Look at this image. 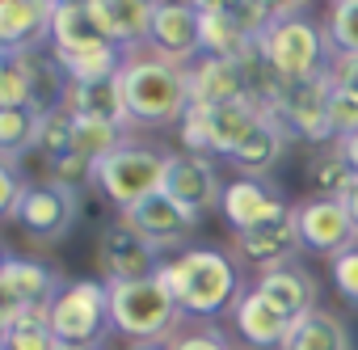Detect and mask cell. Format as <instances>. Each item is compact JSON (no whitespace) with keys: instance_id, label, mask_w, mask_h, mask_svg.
Segmentation results:
<instances>
[{"instance_id":"obj_1","label":"cell","mask_w":358,"mask_h":350,"mask_svg":"<svg viewBox=\"0 0 358 350\" xmlns=\"http://www.w3.org/2000/svg\"><path fill=\"white\" fill-rule=\"evenodd\" d=\"M156 279L164 283V291L182 304L186 316H203L211 321L215 312L232 308L241 295V270L224 249L211 245H194V249H177L173 258H160Z\"/></svg>"},{"instance_id":"obj_2","label":"cell","mask_w":358,"mask_h":350,"mask_svg":"<svg viewBox=\"0 0 358 350\" xmlns=\"http://www.w3.org/2000/svg\"><path fill=\"white\" fill-rule=\"evenodd\" d=\"M118 76H122L131 127L164 131V127H182V118L190 114V72L186 68H177L152 51H131Z\"/></svg>"},{"instance_id":"obj_3","label":"cell","mask_w":358,"mask_h":350,"mask_svg":"<svg viewBox=\"0 0 358 350\" xmlns=\"http://www.w3.org/2000/svg\"><path fill=\"white\" fill-rule=\"evenodd\" d=\"M257 47H262V59L270 64V72L282 85L329 76V68L337 59L333 47H329L324 22H312L303 13V5H282V18L270 26V34Z\"/></svg>"},{"instance_id":"obj_4","label":"cell","mask_w":358,"mask_h":350,"mask_svg":"<svg viewBox=\"0 0 358 350\" xmlns=\"http://www.w3.org/2000/svg\"><path fill=\"white\" fill-rule=\"evenodd\" d=\"M110 316H114V333H122L127 342L169 346L186 312L164 291V283L152 274V279H135V283H110Z\"/></svg>"},{"instance_id":"obj_5","label":"cell","mask_w":358,"mask_h":350,"mask_svg":"<svg viewBox=\"0 0 358 350\" xmlns=\"http://www.w3.org/2000/svg\"><path fill=\"white\" fill-rule=\"evenodd\" d=\"M164 164H169V152L148 148L139 139H127L122 148H114L110 156H101L93 164V178L89 182L101 190V199L110 207H118L127 216L143 199L160 195V186H164Z\"/></svg>"},{"instance_id":"obj_6","label":"cell","mask_w":358,"mask_h":350,"mask_svg":"<svg viewBox=\"0 0 358 350\" xmlns=\"http://www.w3.org/2000/svg\"><path fill=\"white\" fill-rule=\"evenodd\" d=\"M270 110L253 97L228 102V106H190V114L177 127V139L190 156H232L241 139L266 118Z\"/></svg>"},{"instance_id":"obj_7","label":"cell","mask_w":358,"mask_h":350,"mask_svg":"<svg viewBox=\"0 0 358 350\" xmlns=\"http://www.w3.org/2000/svg\"><path fill=\"white\" fill-rule=\"evenodd\" d=\"M47 325L55 333V342H80V346H106V337L114 333V316H110V283L101 279H72L64 283V291L55 295Z\"/></svg>"},{"instance_id":"obj_8","label":"cell","mask_w":358,"mask_h":350,"mask_svg":"<svg viewBox=\"0 0 358 350\" xmlns=\"http://www.w3.org/2000/svg\"><path fill=\"white\" fill-rule=\"evenodd\" d=\"M80 220V186H64V182H30L17 207V228L38 241V245H59L72 237Z\"/></svg>"},{"instance_id":"obj_9","label":"cell","mask_w":358,"mask_h":350,"mask_svg":"<svg viewBox=\"0 0 358 350\" xmlns=\"http://www.w3.org/2000/svg\"><path fill=\"white\" fill-rule=\"evenodd\" d=\"M329 97H333V80L329 76H316V80H299V85H287L270 114L282 122V131L291 139H312V144H333V127H329Z\"/></svg>"},{"instance_id":"obj_10","label":"cell","mask_w":358,"mask_h":350,"mask_svg":"<svg viewBox=\"0 0 358 350\" xmlns=\"http://www.w3.org/2000/svg\"><path fill=\"white\" fill-rule=\"evenodd\" d=\"M64 291L59 270H51L38 258H17L9 253L5 270H0V304H5L9 316H47L55 295Z\"/></svg>"},{"instance_id":"obj_11","label":"cell","mask_w":358,"mask_h":350,"mask_svg":"<svg viewBox=\"0 0 358 350\" xmlns=\"http://www.w3.org/2000/svg\"><path fill=\"white\" fill-rule=\"evenodd\" d=\"M160 258H164V253H160L152 241H143L122 216L97 232V270H101V283L152 279L156 266H160Z\"/></svg>"},{"instance_id":"obj_12","label":"cell","mask_w":358,"mask_h":350,"mask_svg":"<svg viewBox=\"0 0 358 350\" xmlns=\"http://www.w3.org/2000/svg\"><path fill=\"white\" fill-rule=\"evenodd\" d=\"M160 195H169L177 207H186V211H194V216H207V211L220 207V199H224V178H220V169L211 164V156L169 152Z\"/></svg>"},{"instance_id":"obj_13","label":"cell","mask_w":358,"mask_h":350,"mask_svg":"<svg viewBox=\"0 0 358 350\" xmlns=\"http://www.w3.org/2000/svg\"><path fill=\"white\" fill-rule=\"evenodd\" d=\"M295 211V232H299V245L303 253H341L350 245H358V228L345 211V203H333V199H303L291 207Z\"/></svg>"},{"instance_id":"obj_14","label":"cell","mask_w":358,"mask_h":350,"mask_svg":"<svg viewBox=\"0 0 358 350\" xmlns=\"http://www.w3.org/2000/svg\"><path fill=\"white\" fill-rule=\"evenodd\" d=\"M148 51L160 55V59H169V64H177V68H190L203 55V43H199V5H156Z\"/></svg>"},{"instance_id":"obj_15","label":"cell","mask_w":358,"mask_h":350,"mask_svg":"<svg viewBox=\"0 0 358 350\" xmlns=\"http://www.w3.org/2000/svg\"><path fill=\"white\" fill-rule=\"evenodd\" d=\"M55 0H0V51L26 55L51 43Z\"/></svg>"},{"instance_id":"obj_16","label":"cell","mask_w":358,"mask_h":350,"mask_svg":"<svg viewBox=\"0 0 358 350\" xmlns=\"http://www.w3.org/2000/svg\"><path fill=\"white\" fill-rule=\"evenodd\" d=\"M220 211H224V220L232 224V232H249V228H262V224H270V220H282L291 207H287V199H282L270 182L236 178V182L224 186Z\"/></svg>"},{"instance_id":"obj_17","label":"cell","mask_w":358,"mask_h":350,"mask_svg":"<svg viewBox=\"0 0 358 350\" xmlns=\"http://www.w3.org/2000/svg\"><path fill=\"white\" fill-rule=\"evenodd\" d=\"M122 220H127L143 241H152L160 253L173 249V245H182V241L203 224V216H194V211H186V207H177L169 195H152V199H143V203L131 207Z\"/></svg>"},{"instance_id":"obj_18","label":"cell","mask_w":358,"mask_h":350,"mask_svg":"<svg viewBox=\"0 0 358 350\" xmlns=\"http://www.w3.org/2000/svg\"><path fill=\"white\" fill-rule=\"evenodd\" d=\"M232 325H236V333H241L253 350H282V346H287V333H291V316H287L278 304H270L257 287H249V291L236 295V304H232Z\"/></svg>"},{"instance_id":"obj_19","label":"cell","mask_w":358,"mask_h":350,"mask_svg":"<svg viewBox=\"0 0 358 350\" xmlns=\"http://www.w3.org/2000/svg\"><path fill=\"white\" fill-rule=\"evenodd\" d=\"M236 249L249 266L262 270H274V266H291L303 245H299V232H295V211H287L282 220H270L262 228H249V232H236Z\"/></svg>"},{"instance_id":"obj_20","label":"cell","mask_w":358,"mask_h":350,"mask_svg":"<svg viewBox=\"0 0 358 350\" xmlns=\"http://www.w3.org/2000/svg\"><path fill=\"white\" fill-rule=\"evenodd\" d=\"M89 9L97 18V26L106 30V38L114 47H122L127 55L148 47L152 34V18H156V0H89Z\"/></svg>"},{"instance_id":"obj_21","label":"cell","mask_w":358,"mask_h":350,"mask_svg":"<svg viewBox=\"0 0 358 350\" xmlns=\"http://www.w3.org/2000/svg\"><path fill=\"white\" fill-rule=\"evenodd\" d=\"M287 131H282V122L274 118V114H266L245 139H241V148L228 156L232 160V169L241 173V178H253V182H266V173H274L278 169V160L287 156Z\"/></svg>"},{"instance_id":"obj_22","label":"cell","mask_w":358,"mask_h":350,"mask_svg":"<svg viewBox=\"0 0 358 350\" xmlns=\"http://www.w3.org/2000/svg\"><path fill=\"white\" fill-rule=\"evenodd\" d=\"M186 72H190V106H228V102L249 97V89H245V72H241L236 59H211V55H199Z\"/></svg>"},{"instance_id":"obj_23","label":"cell","mask_w":358,"mask_h":350,"mask_svg":"<svg viewBox=\"0 0 358 350\" xmlns=\"http://www.w3.org/2000/svg\"><path fill=\"white\" fill-rule=\"evenodd\" d=\"M253 287H257L270 304H278L291 321L308 316V312L316 308V295H320L316 279H312L299 262H291V266H274V270H262Z\"/></svg>"},{"instance_id":"obj_24","label":"cell","mask_w":358,"mask_h":350,"mask_svg":"<svg viewBox=\"0 0 358 350\" xmlns=\"http://www.w3.org/2000/svg\"><path fill=\"white\" fill-rule=\"evenodd\" d=\"M97 47H114L106 38V30L97 26L89 0L72 5V0H55V22H51V51L55 55H80V51H97Z\"/></svg>"},{"instance_id":"obj_25","label":"cell","mask_w":358,"mask_h":350,"mask_svg":"<svg viewBox=\"0 0 358 350\" xmlns=\"http://www.w3.org/2000/svg\"><path fill=\"white\" fill-rule=\"evenodd\" d=\"M64 106L76 114V118H97V122H110V127H131L127 118V97H122V76H110V80H93V85H68V97Z\"/></svg>"},{"instance_id":"obj_26","label":"cell","mask_w":358,"mask_h":350,"mask_svg":"<svg viewBox=\"0 0 358 350\" xmlns=\"http://www.w3.org/2000/svg\"><path fill=\"white\" fill-rule=\"evenodd\" d=\"M308 186H312V199H333V203H345L350 190L358 186V173L350 169V160L341 156L337 144H324L308 156Z\"/></svg>"},{"instance_id":"obj_27","label":"cell","mask_w":358,"mask_h":350,"mask_svg":"<svg viewBox=\"0 0 358 350\" xmlns=\"http://www.w3.org/2000/svg\"><path fill=\"white\" fill-rule=\"evenodd\" d=\"M282 350H354V337H350V329L337 312L312 308L308 316L291 321V333H287Z\"/></svg>"},{"instance_id":"obj_28","label":"cell","mask_w":358,"mask_h":350,"mask_svg":"<svg viewBox=\"0 0 358 350\" xmlns=\"http://www.w3.org/2000/svg\"><path fill=\"white\" fill-rule=\"evenodd\" d=\"M199 43H203V55L211 59H245L257 43H249L236 22L224 13V5H199Z\"/></svg>"},{"instance_id":"obj_29","label":"cell","mask_w":358,"mask_h":350,"mask_svg":"<svg viewBox=\"0 0 358 350\" xmlns=\"http://www.w3.org/2000/svg\"><path fill=\"white\" fill-rule=\"evenodd\" d=\"M38 122H43V114L30 110V106L0 110V160L22 164V156H30L34 144H38Z\"/></svg>"},{"instance_id":"obj_30","label":"cell","mask_w":358,"mask_h":350,"mask_svg":"<svg viewBox=\"0 0 358 350\" xmlns=\"http://www.w3.org/2000/svg\"><path fill=\"white\" fill-rule=\"evenodd\" d=\"M122 144H127L122 127H110V122H97V118H76V127H72V152L93 160V164L101 156H110L114 148H122Z\"/></svg>"},{"instance_id":"obj_31","label":"cell","mask_w":358,"mask_h":350,"mask_svg":"<svg viewBox=\"0 0 358 350\" xmlns=\"http://www.w3.org/2000/svg\"><path fill=\"white\" fill-rule=\"evenodd\" d=\"M324 34L337 59H358V0H337L324 13Z\"/></svg>"},{"instance_id":"obj_32","label":"cell","mask_w":358,"mask_h":350,"mask_svg":"<svg viewBox=\"0 0 358 350\" xmlns=\"http://www.w3.org/2000/svg\"><path fill=\"white\" fill-rule=\"evenodd\" d=\"M72 127H76V114H72L68 106L47 110L43 122H38V144H34V152H43V160L68 156V152H72Z\"/></svg>"},{"instance_id":"obj_33","label":"cell","mask_w":358,"mask_h":350,"mask_svg":"<svg viewBox=\"0 0 358 350\" xmlns=\"http://www.w3.org/2000/svg\"><path fill=\"white\" fill-rule=\"evenodd\" d=\"M5 350H55V333L47 325V316H9V333H5Z\"/></svg>"},{"instance_id":"obj_34","label":"cell","mask_w":358,"mask_h":350,"mask_svg":"<svg viewBox=\"0 0 358 350\" xmlns=\"http://www.w3.org/2000/svg\"><path fill=\"white\" fill-rule=\"evenodd\" d=\"M22 106H30V80L22 55L0 51V110H22Z\"/></svg>"},{"instance_id":"obj_35","label":"cell","mask_w":358,"mask_h":350,"mask_svg":"<svg viewBox=\"0 0 358 350\" xmlns=\"http://www.w3.org/2000/svg\"><path fill=\"white\" fill-rule=\"evenodd\" d=\"M329 274H333L337 295H341L345 304H354V308H358V245H350V249L333 253V258H329Z\"/></svg>"},{"instance_id":"obj_36","label":"cell","mask_w":358,"mask_h":350,"mask_svg":"<svg viewBox=\"0 0 358 350\" xmlns=\"http://www.w3.org/2000/svg\"><path fill=\"white\" fill-rule=\"evenodd\" d=\"M329 127H333V139H345L358 131V93L333 85V97H329Z\"/></svg>"},{"instance_id":"obj_37","label":"cell","mask_w":358,"mask_h":350,"mask_svg":"<svg viewBox=\"0 0 358 350\" xmlns=\"http://www.w3.org/2000/svg\"><path fill=\"white\" fill-rule=\"evenodd\" d=\"M26 186H30V182H26L22 164L0 160V220H17V207H22Z\"/></svg>"},{"instance_id":"obj_38","label":"cell","mask_w":358,"mask_h":350,"mask_svg":"<svg viewBox=\"0 0 358 350\" xmlns=\"http://www.w3.org/2000/svg\"><path fill=\"white\" fill-rule=\"evenodd\" d=\"M164 350H236V346L228 342V333H224V329H215V325L207 321V325H199V329L177 333Z\"/></svg>"},{"instance_id":"obj_39","label":"cell","mask_w":358,"mask_h":350,"mask_svg":"<svg viewBox=\"0 0 358 350\" xmlns=\"http://www.w3.org/2000/svg\"><path fill=\"white\" fill-rule=\"evenodd\" d=\"M329 80L341 85V89H350V93H358V59H333Z\"/></svg>"},{"instance_id":"obj_40","label":"cell","mask_w":358,"mask_h":350,"mask_svg":"<svg viewBox=\"0 0 358 350\" xmlns=\"http://www.w3.org/2000/svg\"><path fill=\"white\" fill-rule=\"evenodd\" d=\"M333 144L341 148V156H345V160H350V169L358 173V131H354V135H345V139H333Z\"/></svg>"},{"instance_id":"obj_41","label":"cell","mask_w":358,"mask_h":350,"mask_svg":"<svg viewBox=\"0 0 358 350\" xmlns=\"http://www.w3.org/2000/svg\"><path fill=\"white\" fill-rule=\"evenodd\" d=\"M345 211H350V220H354V228H358V186L350 190V199H345Z\"/></svg>"},{"instance_id":"obj_42","label":"cell","mask_w":358,"mask_h":350,"mask_svg":"<svg viewBox=\"0 0 358 350\" xmlns=\"http://www.w3.org/2000/svg\"><path fill=\"white\" fill-rule=\"evenodd\" d=\"M55 350H101V346H80V342H55Z\"/></svg>"},{"instance_id":"obj_43","label":"cell","mask_w":358,"mask_h":350,"mask_svg":"<svg viewBox=\"0 0 358 350\" xmlns=\"http://www.w3.org/2000/svg\"><path fill=\"white\" fill-rule=\"evenodd\" d=\"M5 333H9V312H5V304H0V346H5Z\"/></svg>"},{"instance_id":"obj_44","label":"cell","mask_w":358,"mask_h":350,"mask_svg":"<svg viewBox=\"0 0 358 350\" xmlns=\"http://www.w3.org/2000/svg\"><path fill=\"white\" fill-rule=\"evenodd\" d=\"M127 350H164V346H156V342H131Z\"/></svg>"},{"instance_id":"obj_45","label":"cell","mask_w":358,"mask_h":350,"mask_svg":"<svg viewBox=\"0 0 358 350\" xmlns=\"http://www.w3.org/2000/svg\"><path fill=\"white\" fill-rule=\"evenodd\" d=\"M5 262H9V253H5V249H0V270H5Z\"/></svg>"},{"instance_id":"obj_46","label":"cell","mask_w":358,"mask_h":350,"mask_svg":"<svg viewBox=\"0 0 358 350\" xmlns=\"http://www.w3.org/2000/svg\"><path fill=\"white\" fill-rule=\"evenodd\" d=\"M0 350H5V346H0Z\"/></svg>"}]
</instances>
